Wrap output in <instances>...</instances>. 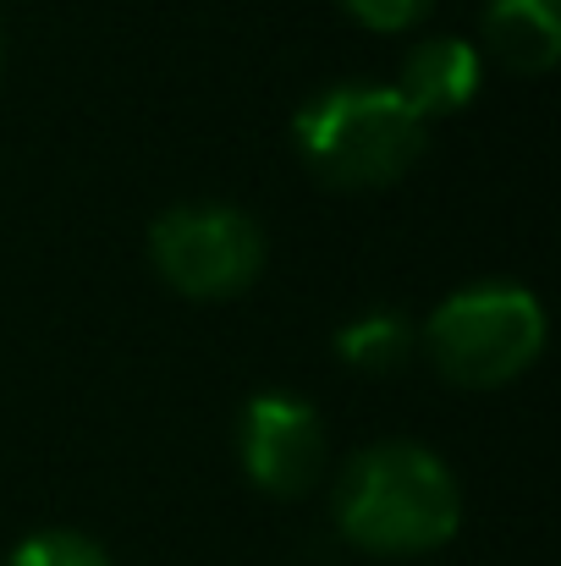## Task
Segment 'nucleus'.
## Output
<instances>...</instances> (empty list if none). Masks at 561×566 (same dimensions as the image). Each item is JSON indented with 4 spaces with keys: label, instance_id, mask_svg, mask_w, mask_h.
I'll return each mask as SVG.
<instances>
[{
    "label": "nucleus",
    "instance_id": "f257e3e1",
    "mask_svg": "<svg viewBox=\"0 0 561 566\" xmlns=\"http://www.w3.org/2000/svg\"><path fill=\"white\" fill-rule=\"evenodd\" d=\"M336 528L370 556H429L463 528L457 473L418 440H380L336 479Z\"/></svg>",
    "mask_w": 561,
    "mask_h": 566
},
{
    "label": "nucleus",
    "instance_id": "f03ea898",
    "mask_svg": "<svg viewBox=\"0 0 561 566\" xmlns=\"http://www.w3.org/2000/svg\"><path fill=\"white\" fill-rule=\"evenodd\" d=\"M292 144L325 188H391L424 160L429 122L385 83H342L298 111Z\"/></svg>",
    "mask_w": 561,
    "mask_h": 566
},
{
    "label": "nucleus",
    "instance_id": "7ed1b4c3",
    "mask_svg": "<svg viewBox=\"0 0 561 566\" xmlns=\"http://www.w3.org/2000/svg\"><path fill=\"white\" fill-rule=\"evenodd\" d=\"M429 364L463 390H496L529 375L546 353V308L529 286L479 281L451 292L424 325Z\"/></svg>",
    "mask_w": 561,
    "mask_h": 566
},
{
    "label": "nucleus",
    "instance_id": "20e7f679",
    "mask_svg": "<svg viewBox=\"0 0 561 566\" xmlns=\"http://www.w3.org/2000/svg\"><path fill=\"white\" fill-rule=\"evenodd\" d=\"M149 259L183 297H237L264 270V231L237 203H177L155 214Z\"/></svg>",
    "mask_w": 561,
    "mask_h": 566
},
{
    "label": "nucleus",
    "instance_id": "39448f33",
    "mask_svg": "<svg viewBox=\"0 0 561 566\" xmlns=\"http://www.w3.org/2000/svg\"><path fill=\"white\" fill-rule=\"evenodd\" d=\"M237 457L264 495L276 501L309 495L325 473V423L303 396L264 390L237 418Z\"/></svg>",
    "mask_w": 561,
    "mask_h": 566
},
{
    "label": "nucleus",
    "instance_id": "423d86ee",
    "mask_svg": "<svg viewBox=\"0 0 561 566\" xmlns=\"http://www.w3.org/2000/svg\"><path fill=\"white\" fill-rule=\"evenodd\" d=\"M479 83H485L479 50L457 33H440V39H418L402 55V72H396L391 88L407 99L413 116L435 122V116H457L463 105H474Z\"/></svg>",
    "mask_w": 561,
    "mask_h": 566
},
{
    "label": "nucleus",
    "instance_id": "0eeeda50",
    "mask_svg": "<svg viewBox=\"0 0 561 566\" xmlns=\"http://www.w3.org/2000/svg\"><path fill=\"white\" fill-rule=\"evenodd\" d=\"M485 50L507 72H551L561 55V0H490Z\"/></svg>",
    "mask_w": 561,
    "mask_h": 566
},
{
    "label": "nucleus",
    "instance_id": "6e6552de",
    "mask_svg": "<svg viewBox=\"0 0 561 566\" xmlns=\"http://www.w3.org/2000/svg\"><path fill=\"white\" fill-rule=\"evenodd\" d=\"M418 347V331L396 314V308H374V314H359L353 325L336 331V353L347 369H364V375H391L413 358Z\"/></svg>",
    "mask_w": 561,
    "mask_h": 566
},
{
    "label": "nucleus",
    "instance_id": "1a4fd4ad",
    "mask_svg": "<svg viewBox=\"0 0 561 566\" xmlns=\"http://www.w3.org/2000/svg\"><path fill=\"white\" fill-rule=\"evenodd\" d=\"M6 566H116L105 556V545H94L89 534H72V528H44V534H28Z\"/></svg>",
    "mask_w": 561,
    "mask_h": 566
},
{
    "label": "nucleus",
    "instance_id": "9d476101",
    "mask_svg": "<svg viewBox=\"0 0 561 566\" xmlns=\"http://www.w3.org/2000/svg\"><path fill=\"white\" fill-rule=\"evenodd\" d=\"M342 11H347L353 22L374 28V33H402V28L424 22L429 0H342Z\"/></svg>",
    "mask_w": 561,
    "mask_h": 566
},
{
    "label": "nucleus",
    "instance_id": "9b49d317",
    "mask_svg": "<svg viewBox=\"0 0 561 566\" xmlns=\"http://www.w3.org/2000/svg\"><path fill=\"white\" fill-rule=\"evenodd\" d=\"M0 55H6V50H0Z\"/></svg>",
    "mask_w": 561,
    "mask_h": 566
}]
</instances>
